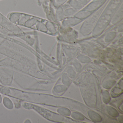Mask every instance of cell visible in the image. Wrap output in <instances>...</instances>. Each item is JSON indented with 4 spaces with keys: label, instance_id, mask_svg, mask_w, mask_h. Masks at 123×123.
Instances as JSON below:
<instances>
[{
    "label": "cell",
    "instance_id": "6da1fadb",
    "mask_svg": "<svg viewBox=\"0 0 123 123\" xmlns=\"http://www.w3.org/2000/svg\"><path fill=\"white\" fill-rule=\"evenodd\" d=\"M3 103L6 107L9 109H12L13 108V104L11 101L7 98H5L3 100Z\"/></svg>",
    "mask_w": 123,
    "mask_h": 123
},
{
    "label": "cell",
    "instance_id": "7a4b0ae2",
    "mask_svg": "<svg viewBox=\"0 0 123 123\" xmlns=\"http://www.w3.org/2000/svg\"><path fill=\"white\" fill-rule=\"evenodd\" d=\"M2 98L1 95L0 94V103L2 102Z\"/></svg>",
    "mask_w": 123,
    "mask_h": 123
}]
</instances>
